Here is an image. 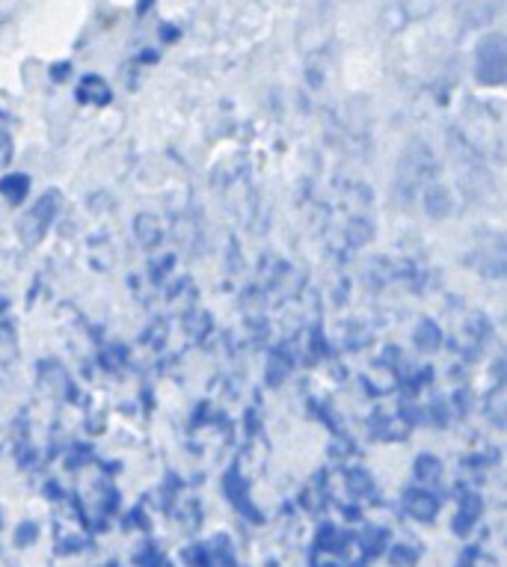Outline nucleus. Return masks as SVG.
I'll list each match as a JSON object with an SVG mask.
<instances>
[{"mask_svg": "<svg viewBox=\"0 0 507 567\" xmlns=\"http://www.w3.org/2000/svg\"><path fill=\"white\" fill-rule=\"evenodd\" d=\"M30 194V176L28 173H7L0 178V196L12 205L24 203V196Z\"/></svg>", "mask_w": 507, "mask_h": 567, "instance_id": "obj_7", "label": "nucleus"}, {"mask_svg": "<svg viewBox=\"0 0 507 567\" xmlns=\"http://www.w3.org/2000/svg\"><path fill=\"white\" fill-rule=\"evenodd\" d=\"M360 544H362V553H369V556H377L383 553L389 544V535L386 529H380V526H365V532L360 535Z\"/></svg>", "mask_w": 507, "mask_h": 567, "instance_id": "obj_9", "label": "nucleus"}, {"mask_svg": "<svg viewBox=\"0 0 507 567\" xmlns=\"http://www.w3.org/2000/svg\"><path fill=\"white\" fill-rule=\"evenodd\" d=\"M505 39L501 37H487L478 48V81L480 84H501L505 81Z\"/></svg>", "mask_w": 507, "mask_h": 567, "instance_id": "obj_2", "label": "nucleus"}, {"mask_svg": "<svg viewBox=\"0 0 507 567\" xmlns=\"http://www.w3.org/2000/svg\"><path fill=\"white\" fill-rule=\"evenodd\" d=\"M439 327L434 324V321H422L418 324V333H415V344L422 348V351H434V348H439Z\"/></svg>", "mask_w": 507, "mask_h": 567, "instance_id": "obj_12", "label": "nucleus"}, {"mask_svg": "<svg viewBox=\"0 0 507 567\" xmlns=\"http://www.w3.org/2000/svg\"><path fill=\"white\" fill-rule=\"evenodd\" d=\"M404 505L406 514L422 523L436 520V514H439V499L431 491H425V487H410L404 493Z\"/></svg>", "mask_w": 507, "mask_h": 567, "instance_id": "obj_4", "label": "nucleus"}, {"mask_svg": "<svg viewBox=\"0 0 507 567\" xmlns=\"http://www.w3.org/2000/svg\"><path fill=\"white\" fill-rule=\"evenodd\" d=\"M146 553H152V556H143V553H137V556H134V561H137V565H166V558L157 556L155 547L152 549L146 547Z\"/></svg>", "mask_w": 507, "mask_h": 567, "instance_id": "obj_19", "label": "nucleus"}, {"mask_svg": "<svg viewBox=\"0 0 507 567\" xmlns=\"http://www.w3.org/2000/svg\"><path fill=\"white\" fill-rule=\"evenodd\" d=\"M480 514H484V503H480L478 493H466L461 499V512L454 517V532L457 535H469L478 526Z\"/></svg>", "mask_w": 507, "mask_h": 567, "instance_id": "obj_6", "label": "nucleus"}, {"mask_svg": "<svg viewBox=\"0 0 507 567\" xmlns=\"http://www.w3.org/2000/svg\"><path fill=\"white\" fill-rule=\"evenodd\" d=\"M413 470H415V478H418V482H425V484L436 482V478L443 475V464H439V461H436L434 455H422V457H418Z\"/></svg>", "mask_w": 507, "mask_h": 567, "instance_id": "obj_11", "label": "nucleus"}, {"mask_svg": "<svg viewBox=\"0 0 507 567\" xmlns=\"http://www.w3.org/2000/svg\"><path fill=\"white\" fill-rule=\"evenodd\" d=\"M389 561H395V565H410V561H415V553L410 547H395L389 553Z\"/></svg>", "mask_w": 507, "mask_h": 567, "instance_id": "obj_17", "label": "nucleus"}, {"mask_svg": "<svg viewBox=\"0 0 507 567\" xmlns=\"http://www.w3.org/2000/svg\"><path fill=\"white\" fill-rule=\"evenodd\" d=\"M37 538H39L37 523H21L19 529H15V547H30Z\"/></svg>", "mask_w": 507, "mask_h": 567, "instance_id": "obj_13", "label": "nucleus"}, {"mask_svg": "<svg viewBox=\"0 0 507 567\" xmlns=\"http://www.w3.org/2000/svg\"><path fill=\"white\" fill-rule=\"evenodd\" d=\"M83 547H90V540L69 538V540H63V544H60V553H63V556H69L72 549H83Z\"/></svg>", "mask_w": 507, "mask_h": 567, "instance_id": "obj_20", "label": "nucleus"}, {"mask_svg": "<svg viewBox=\"0 0 507 567\" xmlns=\"http://www.w3.org/2000/svg\"><path fill=\"white\" fill-rule=\"evenodd\" d=\"M223 493H226V499H229L235 508H238L244 517H249L252 523H261V512H256V505L249 503V493H247V482H244V475H240L238 464L229 466L226 475H223Z\"/></svg>", "mask_w": 507, "mask_h": 567, "instance_id": "obj_3", "label": "nucleus"}, {"mask_svg": "<svg viewBox=\"0 0 507 567\" xmlns=\"http://www.w3.org/2000/svg\"><path fill=\"white\" fill-rule=\"evenodd\" d=\"M77 102L95 104V107H107L113 102L111 86L104 84V78L99 75H83L81 84H77Z\"/></svg>", "mask_w": 507, "mask_h": 567, "instance_id": "obj_5", "label": "nucleus"}, {"mask_svg": "<svg viewBox=\"0 0 507 567\" xmlns=\"http://www.w3.org/2000/svg\"><path fill=\"white\" fill-rule=\"evenodd\" d=\"M161 39H164V42H176L178 28H173V24H164V28H161Z\"/></svg>", "mask_w": 507, "mask_h": 567, "instance_id": "obj_21", "label": "nucleus"}, {"mask_svg": "<svg viewBox=\"0 0 507 567\" xmlns=\"http://www.w3.org/2000/svg\"><path fill=\"white\" fill-rule=\"evenodd\" d=\"M351 487H353V493H371V491H374V484H371V475L362 473V470H353V473H351Z\"/></svg>", "mask_w": 507, "mask_h": 567, "instance_id": "obj_16", "label": "nucleus"}, {"mask_svg": "<svg viewBox=\"0 0 507 567\" xmlns=\"http://www.w3.org/2000/svg\"><path fill=\"white\" fill-rule=\"evenodd\" d=\"M185 561L187 565H211V558H208V547H205V544H199V547H187Z\"/></svg>", "mask_w": 507, "mask_h": 567, "instance_id": "obj_15", "label": "nucleus"}, {"mask_svg": "<svg viewBox=\"0 0 507 567\" xmlns=\"http://www.w3.org/2000/svg\"><path fill=\"white\" fill-rule=\"evenodd\" d=\"M10 161H12V137H10V131L0 125V169L10 167Z\"/></svg>", "mask_w": 507, "mask_h": 567, "instance_id": "obj_14", "label": "nucleus"}, {"mask_svg": "<svg viewBox=\"0 0 507 567\" xmlns=\"http://www.w3.org/2000/svg\"><path fill=\"white\" fill-rule=\"evenodd\" d=\"M72 75V63H69V60H63V63H54L51 65V78H54V81H60V84H63L65 78Z\"/></svg>", "mask_w": 507, "mask_h": 567, "instance_id": "obj_18", "label": "nucleus"}, {"mask_svg": "<svg viewBox=\"0 0 507 567\" xmlns=\"http://www.w3.org/2000/svg\"><path fill=\"white\" fill-rule=\"evenodd\" d=\"M56 212H60V194L56 190H48L45 196H39L28 220L21 224V238H24V244L42 241L48 229H51V224L56 220Z\"/></svg>", "mask_w": 507, "mask_h": 567, "instance_id": "obj_1", "label": "nucleus"}, {"mask_svg": "<svg viewBox=\"0 0 507 567\" xmlns=\"http://www.w3.org/2000/svg\"><path fill=\"white\" fill-rule=\"evenodd\" d=\"M205 547H208V558H211V561L235 565V549H231V540L226 538V535H217V538L208 540Z\"/></svg>", "mask_w": 507, "mask_h": 567, "instance_id": "obj_10", "label": "nucleus"}, {"mask_svg": "<svg viewBox=\"0 0 507 567\" xmlns=\"http://www.w3.org/2000/svg\"><path fill=\"white\" fill-rule=\"evenodd\" d=\"M463 553H466V556L461 558V565H472V561L478 558V547H466V549H463Z\"/></svg>", "mask_w": 507, "mask_h": 567, "instance_id": "obj_22", "label": "nucleus"}, {"mask_svg": "<svg viewBox=\"0 0 507 567\" xmlns=\"http://www.w3.org/2000/svg\"><path fill=\"white\" fill-rule=\"evenodd\" d=\"M348 540H351L348 532H339L330 523H323L321 529H318V538H314V553H339V549H344Z\"/></svg>", "mask_w": 507, "mask_h": 567, "instance_id": "obj_8", "label": "nucleus"}]
</instances>
